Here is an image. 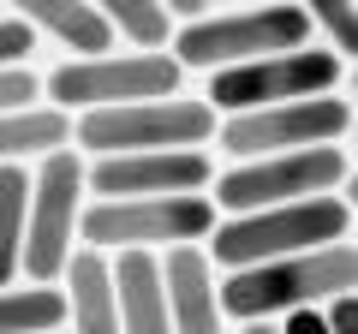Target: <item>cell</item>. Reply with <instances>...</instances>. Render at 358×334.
Listing matches in <instances>:
<instances>
[{
  "instance_id": "1",
  "label": "cell",
  "mask_w": 358,
  "mask_h": 334,
  "mask_svg": "<svg viewBox=\"0 0 358 334\" xmlns=\"http://www.w3.org/2000/svg\"><path fill=\"white\" fill-rule=\"evenodd\" d=\"M352 281H358V251L322 245V251H299V257L221 275L215 298H221V317L233 322H275V317H293V310H322L329 298L352 293Z\"/></svg>"
},
{
  "instance_id": "2",
  "label": "cell",
  "mask_w": 358,
  "mask_h": 334,
  "mask_svg": "<svg viewBox=\"0 0 358 334\" xmlns=\"http://www.w3.org/2000/svg\"><path fill=\"white\" fill-rule=\"evenodd\" d=\"M352 233V203L346 197H305V203L257 209V215H227L209 233V269H257L275 257H299V251H322V245H346Z\"/></svg>"
},
{
  "instance_id": "3",
  "label": "cell",
  "mask_w": 358,
  "mask_h": 334,
  "mask_svg": "<svg viewBox=\"0 0 358 334\" xmlns=\"http://www.w3.org/2000/svg\"><path fill=\"white\" fill-rule=\"evenodd\" d=\"M310 13L305 6H239V13H209L197 24L173 30L167 60L203 66V72H227V66H251V60H275V54L310 48Z\"/></svg>"
},
{
  "instance_id": "4",
  "label": "cell",
  "mask_w": 358,
  "mask_h": 334,
  "mask_svg": "<svg viewBox=\"0 0 358 334\" xmlns=\"http://www.w3.org/2000/svg\"><path fill=\"white\" fill-rule=\"evenodd\" d=\"M179 66L167 54H96V60H66L42 78L54 114H102V108H131V102H162L179 96Z\"/></svg>"
},
{
  "instance_id": "5",
  "label": "cell",
  "mask_w": 358,
  "mask_h": 334,
  "mask_svg": "<svg viewBox=\"0 0 358 334\" xmlns=\"http://www.w3.org/2000/svg\"><path fill=\"white\" fill-rule=\"evenodd\" d=\"M221 119L209 102H185V96H162V102H131V108H102V114H78L72 138L90 150V161L102 155H155V150H203L215 138Z\"/></svg>"
},
{
  "instance_id": "6",
  "label": "cell",
  "mask_w": 358,
  "mask_h": 334,
  "mask_svg": "<svg viewBox=\"0 0 358 334\" xmlns=\"http://www.w3.org/2000/svg\"><path fill=\"white\" fill-rule=\"evenodd\" d=\"M215 203L209 197H131V203H90L78 215L84 251H179L215 233Z\"/></svg>"
},
{
  "instance_id": "7",
  "label": "cell",
  "mask_w": 358,
  "mask_h": 334,
  "mask_svg": "<svg viewBox=\"0 0 358 334\" xmlns=\"http://www.w3.org/2000/svg\"><path fill=\"white\" fill-rule=\"evenodd\" d=\"M352 173V155L341 143L322 150H293V155H263V161H233L215 173V215H257V209L305 203V197H334V185Z\"/></svg>"
},
{
  "instance_id": "8",
  "label": "cell",
  "mask_w": 358,
  "mask_h": 334,
  "mask_svg": "<svg viewBox=\"0 0 358 334\" xmlns=\"http://www.w3.org/2000/svg\"><path fill=\"white\" fill-rule=\"evenodd\" d=\"M78 215H84V155L54 150L30 173V221H24V257L18 275L30 286H54L78 251Z\"/></svg>"
},
{
  "instance_id": "9",
  "label": "cell",
  "mask_w": 358,
  "mask_h": 334,
  "mask_svg": "<svg viewBox=\"0 0 358 334\" xmlns=\"http://www.w3.org/2000/svg\"><path fill=\"white\" fill-rule=\"evenodd\" d=\"M341 84V60L329 48H293L275 60H251V66H227L209 72V114L233 119V114H257V108H281V102H310V96H334Z\"/></svg>"
},
{
  "instance_id": "10",
  "label": "cell",
  "mask_w": 358,
  "mask_h": 334,
  "mask_svg": "<svg viewBox=\"0 0 358 334\" xmlns=\"http://www.w3.org/2000/svg\"><path fill=\"white\" fill-rule=\"evenodd\" d=\"M352 131V102L346 96H310V102H281L233 114L215 126L227 161H263V155H293V150H322Z\"/></svg>"
},
{
  "instance_id": "11",
  "label": "cell",
  "mask_w": 358,
  "mask_h": 334,
  "mask_svg": "<svg viewBox=\"0 0 358 334\" xmlns=\"http://www.w3.org/2000/svg\"><path fill=\"white\" fill-rule=\"evenodd\" d=\"M84 185L96 203H131V197H197L215 185V161L203 150H155V155H102L84 161Z\"/></svg>"
},
{
  "instance_id": "12",
  "label": "cell",
  "mask_w": 358,
  "mask_h": 334,
  "mask_svg": "<svg viewBox=\"0 0 358 334\" xmlns=\"http://www.w3.org/2000/svg\"><path fill=\"white\" fill-rule=\"evenodd\" d=\"M162 293H167V322L173 334H227L215 298V269H209L203 245H179L162 257Z\"/></svg>"
},
{
  "instance_id": "13",
  "label": "cell",
  "mask_w": 358,
  "mask_h": 334,
  "mask_svg": "<svg viewBox=\"0 0 358 334\" xmlns=\"http://www.w3.org/2000/svg\"><path fill=\"white\" fill-rule=\"evenodd\" d=\"M108 275H114L120 334H173L167 293H162V257H150V251H120V257H108Z\"/></svg>"
},
{
  "instance_id": "14",
  "label": "cell",
  "mask_w": 358,
  "mask_h": 334,
  "mask_svg": "<svg viewBox=\"0 0 358 334\" xmlns=\"http://www.w3.org/2000/svg\"><path fill=\"white\" fill-rule=\"evenodd\" d=\"M18 18L30 24V36H54L78 60L114 54V30H108L96 0H18Z\"/></svg>"
},
{
  "instance_id": "15",
  "label": "cell",
  "mask_w": 358,
  "mask_h": 334,
  "mask_svg": "<svg viewBox=\"0 0 358 334\" xmlns=\"http://www.w3.org/2000/svg\"><path fill=\"white\" fill-rule=\"evenodd\" d=\"M60 281H66L60 298H66V322H72V334H120L114 275H108V257H102V251H84V245H78Z\"/></svg>"
},
{
  "instance_id": "16",
  "label": "cell",
  "mask_w": 358,
  "mask_h": 334,
  "mask_svg": "<svg viewBox=\"0 0 358 334\" xmlns=\"http://www.w3.org/2000/svg\"><path fill=\"white\" fill-rule=\"evenodd\" d=\"M72 143V119L54 114L48 102L24 108V114H0V167H24V155H54Z\"/></svg>"
},
{
  "instance_id": "17",
  "label": "cell",
  "mask_w": 358,
  "mask_h": 334,
  "mask_svg": "<svg viewBox=\"0 0 358 334\" xmlns=\"http://www.w3.org/2000/svg\"><path fill=\"white\" fill-rule=\"evenodd\" d=\"M114 30V42H131V54H162L173 42V18L167 0H96Z\"/></svg>"
},
{
  "instance_id": "18",
  "label": "cell",
  "mask_w": 358,
  "mask_h": 334,
  "mask_svg": "<svg viewBox=\"0 0 358 334\" xmlns=\"http://www.w3.org/2000/svg\"><path fill=\"white\" fill-rule=\"evenodd\" d=\"M0 334H66L60 286H0Z\"/></svg>"
},
{
  "instance_id": "19",
  "label": "cell",
  "mask_w": 358,
  "mask_h": 334,
  "mask_svg": "<svg viewBox=\"0 0 358 334\" xmlns=\"http://www.w3.org/2000/svg\"><path fill=\"white\" fill-rule=\"evenodd\" d=\"M24 221H30V167H0V286L18 281Z\"/></svg>"
},
{
  "instance_id": "20",
  "label": "cell",
  "mask_w": 358,
  "mask_h": 334,
  "mask_svg": "<svg viewBox=\"0 0 358 334\" xmlns=\"http://www.w3.org/2000/svg\"><path fill=\"white\" fill-rule=\"evenodd\" d=\"M310 13V30H322L329 36V54L346 66V54L358 48V18H352V0H317V6H305Z\"/></svg>"
},
{
  "instance_id": "21",
  "label": "cell",
  "mask_w": 358,
  "mask_h": 334,
  "mask_svg": "<svg viewBox=\"0 0 358 334\" xmlns=\"http://www.w3.org/2000/svg\"><path fill=\"white\" fill-rule=\"evenodd\" d=\"M24 108H42V78L36 66H6L0 72V114H24Z\"/></svg>"
},
{
  "instance_id": "22",
  "label": "cell",
  "mask_w": 358,
  "mask_h": 334,
  "mask_svg": "<svg viewBox=\"0 0 358 334\" xmlns=\"http://www.w3.org/2000/svg\"><path fill=\"white\" fill-rule=\"evenodd\" d=\"M30 54H36L30 24L18 13H0V72H6V66H30Z\"/></svg>"
},
{
  "instance_id": "23",
  "label": "cell",
  "mask_w": 358,
  "mask_h": 334,
  "mask_svg": "<svg viewBox=\"0 0 358 334\" xmlns=\"http://www.w3.org/2000/svg\"><path fill=\"white\" fill-rule=\"evenodd\" d=\"M317 317H322V328H329V334H358V310H352V293L329 298V305H322Z\"/></svg>"
},
{
  "instance_id": "24",
  "label": "cell",
  "mask_w": 358,
  "mask_h": 334,
  "mask_svg": "<svg viewBox=\"0 0 358 334\" xmlns=\"http://www.w3.org/2000/svg\"><path fill=\"white\" fill-rule=\"evenodd\" d=\"M281 334H329V328L317 310H293V317H281Z\"/></svg>"
},
{
  "instance_id": "25",
  "label": "cell",
  "mask_w": 358,
  "mask_h": 334,
  "mask_svg": "<svg viewBox=\"0 0 358 334\" xmlns=\"http://www.w3.org/2000/svg\"><path fill=\"white\" fill-rule=\"evenodd\" d=\"M239 334H281V328H275V322H245Z\"/></svg>"
}]
</instances>
